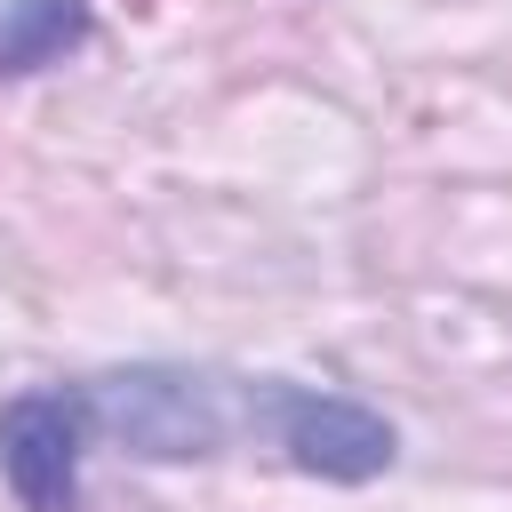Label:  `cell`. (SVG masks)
<instances>
[{
  "instance_id": "cell-1",
  "label": "cell",
  "mask_w": 512,
  "mask_h": 512,
  "mask_svg": "<svg viewBox=\"0 0 512 512\" xmlns=\"http://www.w3.org/2000/svg\"><path fill=\"white\" fill-rule=\"evenodd\" d=\"M88 408H96V432L128 440V456H152V464L216 456L248 424V392H232L224 376H200V368H120V376H96Z\"/></svg>"
},
{
  "instance_id": "cell-2",
  "label": "cell",
  "mask_w": 512,
  "mask_h": 512,
  "mask_svg": "<svg viewBox=\"0 0 512 512\" xmlns=\"http://www.w3.org/2000/svg\"><path fill=\"white\" fill-rule=\"evenodd\" d=\"M248 424H256V432H272V448H280L296 472H312V480H344V488H360V480L392 472V456H400L392 424H384L376 408L344 400V392L248 384Z\"/></svg>"
},
{
  "instance_id": "cell-3",
  "label": "cell",
  "mask_w": 512,
  "mask_h": 512,
  "mask_svg": "<svg viewBox=\"0 0 512 512\" xmlns=\"http://www.w3.org/2000/svg\"><path fill=\"white\" fill-rule=\"evenodd\" d=\"M88 440H96L88 384L16 392V400L0 408V472H8L16 504H24V512H72V504H80Z\"/></svg>"
},
{
  "instance_id": "cell-4",
  "label": "cell",
  "mask_w": 512,
  "mask_h": 512,
  "mask_svg": "<svg viewBox=\"0 0 512 512\" xmlns=\"http://www.w3.org/2000/svg\"><path fill=\"white\" fill-rule=\"evenodd\" d=\"M88 40V0H0V80L48 72Z\"/></svg>"
}]
</instances>
